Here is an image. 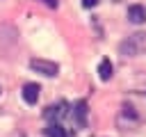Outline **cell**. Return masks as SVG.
<instances>
[{
    "instance_id": "7",
    "label": "cell",
    "mask_w": 146,
    "mask_h": 137,
    "mask_svg": "<svg viewBox=\"0 0 146 137\" xmlns=\"http://www.w3.org/2000/svg\"><path fill=\"white\" fill-rule=\"evenodd\" d=\"M112 73H114V66H112V62L105 57V59H100V64H98V78L103 80V82H107L110 78H112Z\"/></svg>"
},
{
    "instance_id": "9",
    "label": "cell",
    "mask_w": 146,
    "mask_h": 137,
    "mask_svg": "<svg viewBox=\"0 0 146 137\" xmlns=\"http://www.w3.org/2000/svg\"><path fill=\"white\" fill-rule=\"evenodd\" d=\"M82 5H84L87 9H91V7H96V5H98V0H82Z\"/></svg>"
},
{
    "instance_id": "3",
    "label": "cell",
    "mask_w": 146,
    "mask_h": 137,
    "mask_svg": "<svg viewBox=\"0 0 146 137\" xmlns=\"http://www.w3.org/2000/svg\"><path fill=\"white\" fill-rule=\"evenodd\" d=\"M30 68L36 71V73H41V75H48V78H55L59 73V64H55L50 59H39V57L30 59Z\"/></svg>"
},
{
    "instance_id": "5",
    "label": "cell",
    "mask_w": 146,
    "mask_h": 137,
    "mask_svg": "<svg viewBox=\"0 0 146 137\" xmlns=\"http://www.w3.org/2000/svg\"><path fill=\"white\" fill-rule=\"evenodd\" d=\"M128 21L135 25H141L146 21V7L144 5H130L128 7Z\"/></svg>"
},
{
    "instance_id": "2",
    "label": "cell",
    "mask_w": 146,
    "mask_h": 137,
    "mask_svg": "<svg viewBox=\"0 0 146 137\" xmlns=\"http://www.w3.org/2000/svg\"><path fill=\"white\" fill-rule=\"evenodd\" d=\"M66 114H68V103H66V100H59V103L48 105V107L43 110V119H46L48 123H59Z\"/></svg>"
},
{
    "instance_id": "6",
    "label": "cell",
    "mask_w": 146,
    "mask_h": 137,
    "mask_svg": "<svg viewBox=\"0 0 146 137\" xmlns=\"http://www.w3.org/2000/svg\"><path fill=\"white\" fill-rule=\"evenodd\" d=\"M87 112H89L87 100H78V103H75V107H73V119H75V123H78L80 128H84V126H87Z\"/></svg>"
},
{
    "instance_id": "8",
    "label": "cell",
    "mask_w": 146,
    "mask_h": 137,
    "mask_svg": "<svg viewBox=\"0 0 146 137\" xmlns=\"http://www.w3.org/2000/svg\"><path fill=\"white\" fill-rule=\"evenodd\" d=\"M43 135L46 137H68V132H66V128L62 123H48L43 128Z\"/></svg>"
},
{
    "instance_id": "4",
    "label": "cell",
    "mask_w": 146,
    "mask_h": 137,
    "mask_svg": "<svg viewBox=\"0 0 146 137\" xmlns=\"http://www.w3.org/2000/svg\"><path fill=\"white\" fill-rule=\"evenodd\" d=\"M39 84L36 82H27V84H23V89H21V96H23V100L27 103V105H34L36 100H39Z\"/></svg>"
},
{
    "instance_id": "10",
    "label": "cell",
    "mask_w": 146,
    "mask_h": 137,
    "mask_svg": "<svg viewBox=\"0 0 146 137\" xmlns=\"http://www.w3.org/2000/svg\"><path fill=\"white\" fill-rule=\"evenodd\" d=\"M41 2H43V5H48L50 9H55V7L59 5V0H41Z\"/></svg>"
},
{
    "instance_id": "11",
    "label": "cell",
    "mask_w": 146,
    "mask_h": 137,
    "mask_svg": "<svg viewBox=\"0 0 146 137\" xmlns=\"http://www.w3.org/2000/svg\"><path fill=\"white\" fill-rule=\"evenodd\" d=\"M0 94H2V87H0Z\"/></svg>"
},
{
    "instance_id": "1",
    "label": "cell",
    "mask_w": 146,
    "mask_h": 137,
    "mask_svg": "<svg viewBox=\"0 0 146 137\" xmlns=\"http://www.w3.org/2000/svg\"><path fill=\"white\" fill-rule=\"evenodd\" d=\"M144 46H146V34L144 32H137V34H130L125 41H121L119 50L125 57H135V55H139L144 50Z\"/></svg>"
}]
</instances>
